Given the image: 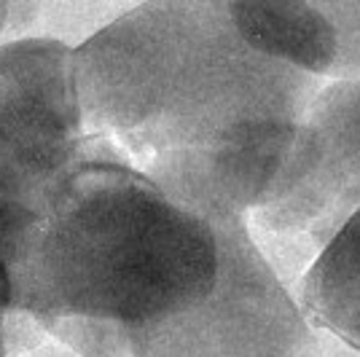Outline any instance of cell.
Wrapping results in <instances>:
<instances>
[{
    "label": "cell",
    "mask_w": 360,
    "mask_h": 357,
    "mask_svg": "<svg viewBox=\"0 0 360 357\" xmlns=\"http://www.w3.org/2000/svg\"><path fill=\"white\" fill-rule=\"evenodd\" d=\"M84 143L202 218L269 191L320 78L266 54L234 0H148L73 51Z\"/></svg>",
    "instance_id": "obj_1"
},
{
    "label": "cell",
    "mask_w": 360,
    "mask_h": 357,
    "mask_svg": "<svg viewBox=\"0 0 360 357\" xmlns=\"http://www.w3.org/2000/svg\"><path fill=\"white\" fill-rule=\"evenodd\" d=\"M218 268L207 218L81 140L14 274L16 323L81 357H129L132 336L194 306Z\"/></svg>",
    "instance_id": "obj_2"
},
{
    "label": "cell",
    "mask_w": 360,
    "mask_h": 357,
    "mask_svg": "<svg viewBox=\"0 0 360 357\" xmlns=\"http://www.w3.org/2000/svg\"><path fill=\"white\" fill-rule=\"evenodd\" d=\"M81 137L73 48L51 38L0 44V266L11 277Z\"/></svg>",
    "instance_id": "obj_3"
},
{
    "label": "cell",
    "mask_w": 360,
    "mask_h": 357,
    "mask_svg": "<svg viewBox=\"0 0 360 357\" xmlns=\"http://www.w3.org/2000/svg\"><path fill=\"white\" fill-rule=\"evenodd\" d=\"M218 268L207 296L132 336L129 357H317V339L242 215L212 218Z\"/></svg>",
    "instance_id": "obj_4"
},
{
    "label": "cell",
    "mask_w": 360,
    "mask_h": 357,
    "mask_svg": "<svg viewBox=\"0 0 360 357\" xmlns=\"http://www.w3.org/2000/svg\"><path fill=\"white\" fill-rule=\"evenodd\" d=\"M360 207V78H342L307 105L255 221L326 245Z\"/></svg>",
    "instance_id": "obj_5"
},
{
    "label": "cell",
    "mask_w": 360,
    "mask_h": 357,
    "mask_svg": "<svg viewBox=\"0 0 360 357\" xmlns=\"http://www.w3.org/2000/svg\"><path fill=\"white\" fill-rule=\"evenodd\" d=\"M299 306L312 325L360 352V207L323 245L301 283Z\"/></svg>",
    "instance_id": "obj_6"
},
{
    "label": "cell",
    "mask_w": 360,
    "mask_h": 357,
    "mask_svg": "<svg viewBox=\"0 0 360 357\" xmlns=\"http://www.w3.org/2000/svg\"><path fill=\"white\" fill-rule=\"evenodd\" d=\"M336 32L333 78H360V0H309Z\"/></svg>",
    "instance_id": "obj_7"
},
{
    "label": "cell",
    "mask_w": 360,
    "mask_h": 357,
    "mask_svg": "<svg viewBox=\"0 0 360 357\" xmlns=\"http://www.w3.org/2000/svg\"><path fill=\"white\" fill-rule=\"evenodd\" d=\"M41 11V0H0V38L27 30Z\"/></svg>",
    "instance_id": "obj_8"
},
{
    "label": "cell",
    "mask_w": 360,
    "mask_h": 357,
    "mask_svg": "<svg viewBox=\"0 0 360 357\" xmlns=\"http://www.w3.org/2000/svg\"><path fill=\"white\" fill-rule=\"evenodd\" d=\"M6 352H8V344L0 342V357H6Z\"/></svg>",
    "instance_id": "obj_9"
}]
</instances>
